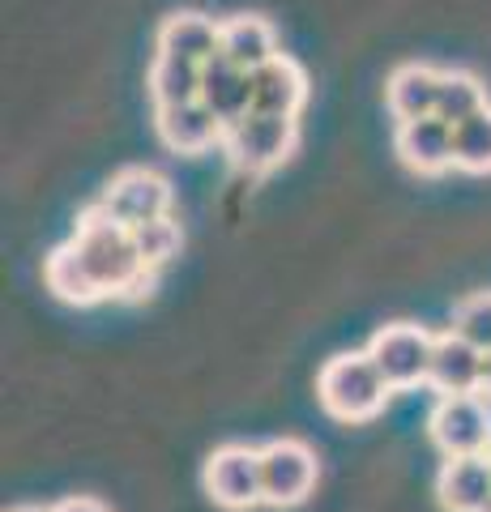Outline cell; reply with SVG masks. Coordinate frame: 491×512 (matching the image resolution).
Listing matches in <instances>:
<instances>
[{
  "label": "cell",
  "instance_id": "obj_1",
  "mask_svg": "<svg viewBox=\"0 0 491 512\" xmlns=\"http://www.w3.org/2000/svg\"><path fill=\"white\" fill-rule=\"evenodd\" d=\"M73 248L86 261L90 278L99 282L103 295L137 299L154 286V269H146V261H141L133 231L124 227V222H116L112 214H103L99 205H90L82 214V222H77Z\"/></svg>",
  "mask_w": 491,
  "mask_h": 512
},
{
  "label": "cell",
  "instance_id": "obj_2",
  "mask_svg": "<svg viewBox=\"0 0 491 512\" xmlns=\"http://www.w3.org/2000/svg\"><path fill=\"white\" fill-rule=\"evenodd\" d=\"M393 384L380 376L368 350H351V355H334L321 376H316V402L338 423H368L385 410Z\"/></svg>",
  "mask_w": 491,
  "mask_h": 512
},
{
  "label": "cell",
  "instance_id": "obj_3",
  "mask_svg": "<svg viewBox=\"0 0 491 512\" xmlns=\"http://www.w3.org/2000/svg\"><path fill=\"white\" fill-rule=\"evenodd\" d=\"M299 128L291 116H265V111H248L244 120H235L223 133V150L235 171L244 175H265L274 171L282 158L295 150Z\"/></svg>",
  "mask_w": 491,
  "mask_h": 512
},
{
  "label": "cell",
  "instance_id": "obj_4",
  "mask_svg": "<svg viewBox=\"0 0 491 512\" xmlns=\"http://www.w3.org/2000/svg\"><path fill=\"white\" fill-rule=\"evenodd\" d=\"M432 444L445 457H487L491 453V406L483 393H466V397H440L432 419Z\"/></svg>",
  "mask_w": 491,
  "mask_h": 512
},
{
  "label": "cell",
  "instance_id": "obj_5",
  "mask_svg": "<svg viewBox=\"0 0 491 512\" xmlns=\"http://www.w3.org/2000/svg\"><path fill=\"white\" fill-rule=\"evenodd\" d=\"M432 350L436 338L423 325H410V320H398V325H385L372 333L368 355L380 367L393 389H415V384H427V372H432Z\"/></svg>",
  "mask_w": 491,
  "mask_h": 512
},
{
  "label": "cell",
  "instance_id": "obj_6",
  "mask_svg": "<svg viewBox=\"0 0 491 512\" xmlns=\"http://www.w3.org/2000/svg\"><path fill=\"white\" fill-rule=\"evenodd\" d=\"M205 495L227 508V512H248L265 504L261 495V448H248V444H223L214 448L210 461H205Z\"/></svg>",
  "mask_w": 491,
  "mask_h": 512
},
{
  "label": "cell",
  "instance_id": "obj_7",
  "mask_svg": "<svg viewBox=\"0 0 491 512\" xmlns=\"http://www.w3.org/2000/svg\"><path fill=\"white\" fill-rule=\"evenodd\" d=\"M316 474H321V466H316V453L304 440L282 436L261 448V495L269 508L304 504L316 487Z\"/></svg>",
  "mask_w": 491,
  "mask_h": 512
},
{
  "label": "cell",
  "instance_id": "obj_8",
  "mask_svg": "<svg viewBox=\"0 0 491 512\" xmlns=\"http://www.w3.org/2000/svg\"><path fill=\"white\" fill-rule=\"evenodd\" d=\"M99 210L124 222L129 231L158 222V218H171V184L150 167H129L103 188Z\"/></svg>",
  "mask_w": 491,
  "mask_h": 512
},
{
  "label": "cell",
  "instance_id": "obj_9",
  "mask_svg": "<svg viewBox=\"0 0 491 512\" xmlns=\"http://www.w3.org/2000/svg\"><path fill=\"white\" fill-rule=\"evenodd\" d=\"M427 384L440 397H466V393H483V350H474L466 338L457 333H440L436 350H432V372Z\"/></svg>",
  "mask_w": 491,
  "mask_h": 512
},
{
  "label": "cell",
  "instance_id": "obj_10",
  "mask_svg": "<svg viewBox=\"0 0 491 512\" xmlns=\"http://www.w3.org/2000/svg\"><path fill=\"white\" fill-rule=\"evenodd\" d=\"M393 150H398V158L410 171L440 175V171L453 167V124H445L440 116L406 120V124H398Z\"/></svg>",
  "mask_w": 491,
  "mask_h": 512
},
{
  "label": "cell",
  "instance_id": "obj_11",
  "mask_svg": "<svg viewBox=\"0 0 491 512\" xmlns=\"http://www.w3.org/2000/svg\"><path fill=\"white\" fill-rule=\"evenodd\" d=\"M201 103L214 111L218 124L231 128L252 111V73L218 52L214 60L201 64Z\"/></svg>",
  "mask_w": 491,
  "mask_h": 512
},
{
  "label": "cell",
  "instance_id": "obj_12",
  "mask_svg": "<svg viewBox=\"0 0 491 512\" xmlns=\"http://www.w3.org/2000/svg\"><path fill=\"white\" fill-rule=\"evenodd\" d=\"M308 99V77L291 56H274L269 64H261L252 73V111H265V116H299V107Z\"/></svg>",
  "mask_w": 491,
  "mask_h": 512
},
{
  "label": "cell",
  "instance_id": "obj_13",
  "mask_svg": "<svg viewBox=\"0 0 491 512\" xmlns=\"http://www.w3.org/2000/svg\"><path fill=\"white\" fill-rule=\"evenodd\" d=\"M154 128H158V137H163V146L176 154H201V150H210L214 141H223V133H227L201 99L180 103V107H158Z\"/></svg>",
  "mask_w": 491,
  "mask_h": 512
},
{
  "label": "cell",
  "instance_id": "obj_14",
  "mask_svg": "<svg viewBox=\"0 0 491 512\" xmlns=\"http://www.w3.org/2000/svg\"><path fill=\"white\" fill-rule=\"evenodd\" d=\"M436 495L445 512H491V457H449Z\"/></svg>",
  "mask_w": 491,
  "mask_h": 512
},
{
  "label": "cell",
  "instance_id": "obj_15",
  "mask_svg": "<svg viewBox=\"0 0 491 512\" xmlns=\"http://www.w3.org/2000/svg\"><path fill=\"white\" fill-rule=\"evenodd\" d=\"M218 39H223V22L184 9V13L163 18V26H158V56H180V60L205 64L218 56Z\"/></svg>",
  "mask_w": 491,
  "mask_h": 512
},
{
  "label": "cell",
  "instance_id": "obj_16",
  "mask_svg": "<svg viewBox=\"0 0 491 512\" xmlns=\"http://www.w3.org/2000/svg\"><path fill=\"white\" fill-rule=\"evenodd\" d=\"M385 99H389V111H393V120L398 124L436 116L440 73L427 69V64H402V69H393V77H389Z\"/></svg>",
  "mask_w": 491,
  "mask_h": 512
},
{
  "label": "cell",
  "instance_id": "obj_17",
  "mask_svg": "<svg viewBox=\"0 0 491 512\" xmlns=\"http://www.w3.org/2000/svg\"><path fill=\"white\" fill-rule=\"evenodd\" d=\"M218 52H223L231 64L257 73L261 64H269L278 56V43H274V26L257 13H235V18L223 22V39H218Z\"/></svg>",
  "mask_w": 491,
  "mask_h": 512
},
{
  "label": "cell",
  "instance_id": "obj_18",
  "mask_svg": "<svg viewBox=\"0 0 491 512\" xmlns=\"http://www.w3.org/2000/svg\"><path fill=\"white\" fill-rule=\"evenodd\" d=\"M43 282H47V291H52L56 299L77 303V308H86V303H99V299H103L99 282L90 278V269H86L82 256H77L73 239H69V244H60V248L43 261Z\"/></svg>",
  "mask_w": 491,
  "mask_h": 512
},
{
  "label": "cell",
  "instance_id": "obj_19",
  "mask_svg": "<svg viewBox=\"0 0 491 512\" xmlns=\"http://www.w3.org/2000/svg\"><path fill=\"white\" fill-rule=\"evenodd\" d=\"M150 99L154 107H180L201 99V64L180 56H154L150 64Z\"/></svg>",
  "mask_w": 491,
  "mask_h": 512
},
{
  "label": "cell",
  "instance_id": "obj_20",
  "mask_svg": "<svg viewBox=\"0 0 491 512\" xmlns=\"http://www.w3.org/2000/svg\"><path fill=\"white\" fill-rule=\"evenodd\" d=\"M487 107V90L474 73H462V69H449L440 73V99H436V116L445 124H466L470 116H479Z\"/></svg>",
  "mask_w": 491,
  "mask_h": 512
},
{
  "label": "cell",
  "instance_id": "obj_21",
  "mask_svg": "<svg viewBox=\"0 0 491 512\" xmlns=\"http://www.w3.org/2000/svg\"><path fill=\"white\" fill-rule=\"evenodd\" d=\"M453 167H462L470 175L491 171V107H483L479 116H470L466 124L453 128Z\"/></svg>",
  "mask_w": 491,
  "mask_h": 512
},
{
  "label": "cell",
  "instance_id": "obj_22",
  "mask_svg": "<svg viewBox=\"0 0 491 512\" xmlns=\"http://www.w3.org/2000/svg\"><path fill=\"white\" fill-rule=\"evenodd\" d=\"M457 338H466L474 350L491 355V291L479 295H466L462 303L453 308V325H449Z\"/></svg>",
  "mask_w": 491,
  "mask_h": 512
},
{
  "label": "cell",
  "instance_id": "obj_23",
  "mask_svg": "<svg viewBox=\"0 0 491 512\" xmlns=\"http://www.w3.org/2000/svg\"><path fill=\"white\" fill-rule=\"evenodd\" d=\"M180 222L171 218H158V222H146V227H133V244L141 252V261H146V269H158L167 265L171 256L180 252Z\"/></svg>",
  "mask_w": 491,
  "mask_h": 512
},
{
  "label": "cell",
  "instance_id": "obj_24",
  "mask_svg": "<svg viewBox=\"0 0 491 512\" xmlns=\"http://www.w3.org/2000/svg\"><path fill=\"white\" fill-rule=\"evenodd\" d=\"M47 512H107L99 500H86V495H77V500H65V504H56V508H47Z\"/></svg>",
  "mask_w": 491,
  "mask_h": 512
},
{
  "label": "cell",
  "instance_id": "obj_25",
  "mask_svg": "<svg viewBox=\"0 0 491 512\" xmlns=\"http://www.w3.org/2000/svg\"><path fill=\"white\" fill-rule=\"evenodd\" d=\"M483 397L491 402V355H483Z\"/></svg>",
  "mask_w": 491,
  "mask_h": 512
},
{
  "label": "cell",
  "instance_id": "obj_26",
  "mask_svg": "<svg viewBox=\"0 0 491 512\" xmlns=\"http://www.w3.org/2000/svg\"><path fill=\"white\" fill-rule=\"evenodd\" d=\"M13 512H43V508H13Z\"/></svg>",
  "mask_w": 491,
  "mask_h": 512
},
{
  "label": "cell",
  "instance_id": "obj_27",
  "mask_svg": "<svg viewBox=\"0 0 491 512\" xmlns=\"http://www.w3.org/2000/svg\"><path fill=\"white\" fill-rule=\"evenodd\" d=\"M487 457H491V453H487Z\"/></svg>",
  "mask_w": 491,
  "mask_h": 512
}]
</instances>
